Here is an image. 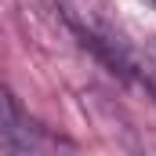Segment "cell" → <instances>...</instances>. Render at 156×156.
Returning a JSON list of instances; mask_svg holds the SVG:
<instances>
[{"label": "cell", "mask_w": 156, "mask_h": 156, "mask_svg": "<svg viewBox=\"0 0 156 156\" xmlns=\"http://www.w3.org/2000/svg\"><path fill=\"white\" fill-rule=\"evenodd\" d=\"M0 156H44L37 127L26 120L15 94L0 83Z\"/></svg>", "instance_id": "6da1fadb"}]
</instances>
